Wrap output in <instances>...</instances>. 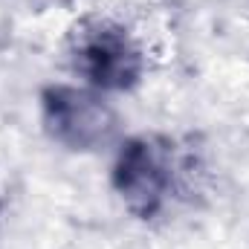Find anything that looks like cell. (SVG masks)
I'll return each instance as SVG.
<instances>
[{"label":"cell","instance_id":"3957f363","mask_svg":"<svg viewBox=\"0 0 249 249\" xmlns=\"http://www.w3.org/2000/svg\"><path fill=\"white\" fill-rule=\"evenodd\" d=\"M41 124L47 136L75 154H90L116 136V110L93 87L50 84L41 93Z\"/></svg>","mask_w":249,"mask_h":249},{"label":"cell","instance_id":"7a4b0ae2","mask_svg":"<svg viewBox=\"0 0 249 249\" xmlns=\"http://www.w3.org/2000/svg\"><path fill=\"white\" fill-rule=\"evenodd\" d=\"M113 191L122 206L139 220L157 217L177 188V154L174 142L157 133L127 139L113 162Z\"/></svg>","mask_w":249,"mask_h":249},{"label":"cell","instance_id":"6da1fadb","mask_svg":"<svg viewBox=\"0 0 249 249\" xmlns=\"http://www.w3.org/2000/svg\"><path fill=\"white\" fill-rule=\"evenodd\" d=\"M67 58L72 72L99 93H130L145 78L139 41L110 18H84L70 32Z\"/></svg>","mask_w":249,"mask_h":249}]
</instances>
